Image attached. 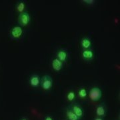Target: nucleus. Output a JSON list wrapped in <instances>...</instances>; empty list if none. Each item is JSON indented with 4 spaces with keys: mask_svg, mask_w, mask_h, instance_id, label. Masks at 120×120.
I'll use <instances>...</instances> for the list:
<instances>
[{
    "mask_svg": "<svg viewBox=\"0 0 120 120\" xmlns=\"http://www.w3.org/2000/svg\"><path fill=\"white\" fill-rule=\"evenodd\" d=\"M56 57L64 63L68 58V53L64 49H60L56 53Z\"/></svg>",
    "mask_w": 120,
    "mask_h": 120,
    "instance_id": "1a4fd4ad",
    "label": "nucleus"
},
{
    "mask_svg": "<svg viewBox=\"0 0 120 120\" xmlns=\"http://www.w3.org/2000/svg\"><path fill=\"white\" fill-rule=\"evenodd\" d=\"M52 67L54 71H60L64 68V63L57 57H55L52 61Z\"/></svg>",
    "mask_w": 120,
    "mask_h": 120,
    "instance_id": "6e6552de",
    "label": "nucleus"
},
{
    "mask_svg": "<svg viewBox=\"0 0 120 120\" xmlns=\"http://www.w3.org/2000/svg\"><path fill=\"white\" fill-rule=\"evenodd\" d=\"M25 8H26V4L23 1H19L16 5V9H17V11L20 13L23 12Z\"/></svg>",
    "mask_w": 120,
    "mask_h": 120,
    "instance_id": "2eb2a0df",
    "label": "nucleus"
},
{
    "mask_svg": "<svg viewBox=\"0 0 120 120\" xmlns=\"http://www.w3.org/2000/svg\"><path fill=\"white\" fill-rule=\"evenodd\" d=\"M65 115H66V117L68 118V120H81V119H79L74 113V112L71 109L70 105H69L68 107L65 108Z\"/></svg>",
    "mask_w": 120,
    "mask_h": 120,
    "instance_id": "9b49d317",
    "label": "nucleus"
},
{
    "mask_svg": "<svg viewBox=\"0 0 120 120\" xmlns=\"http://www.w3.org/2000/svg\"><path fill=\"white\" fill-rule=\"evenodd\" d=\"M19 120H28V118H27V117H22L21 119H19Z\"/></svg>",
    "mask_w": 120,
    "mask_h": 120,
    "instance_id": "6ab92c4d",
    "label": "nucleus"
},
{
    "mask_svg": "<svg viewBox=\"0 0 120 120\" xmlns=\"http://www.w3.org/2000/svg\"><path fill=\"white\" fill-rule=\"evenodd\" d=\"M23 34V30L21 26H14L11 30V35L13 38L18 39L22 36Z\"/></svg>",
    "mask_w": 120,
    "mask_h": 120,
    "instance_id": "9d476101",
    "label": "nucleus"
},
{
    "mask_svg": "<svg viewBox=\"0 0 120 120\" xmlns=\"http://www.w3.org/2000/svg\"><path fill=\"white\" fill-rule=\"evenodd\" d=\"M53 79L49 75H44L41 77L40 86L44 91H49L53 87Z\"/></svg>",
    "mask_w": 120,
    "mask_h": 120,
    "instance_id": "f257e3e1",
    "label": "nucleus"
},
{
    "mask_svg": "<svg viewBox=\"0 0 120 120\" xmlns=\"http://www.w3.org/2000/svg\"><path fill=\"white\" fill-rule=\"evenodd\" d=\"M75 97H76L75 92L73 90H70L68 93L67 94V95H66L67 100L69 102H71V103H73V102L75 101Z\"/></svg>",
    "mask_w": 120,
    "mask_h": 120,
    "instance_id": "ddd939ff",
    "label": "nucleus"
},
{
    "mask_svg": "<svg viewBox=\"0 0 120 120\" xmlns=\"http://www.w3.org/2000/svg\"><path fill=\"white\" fill-rule=\"evenodd\" d=\"M82 57L83 60L86 61H91L94 58V52L91 49H83L82 52Z\"/></svg>",
    "mask_w": 120,
    "mask_h": 120,
    "instance_id": "39448f33",
    "label": "nucleus"
},
{
    "mask_svg": "<svg viewBox=\"0 0 120 120\" xmlns=\"http://www.w3.org/2000/svg\"><path fill=\"white\" fill-rule=\"evenodd\" d=\"M70 107L71 108V109L73 110L74 113L79 118L82 119V117L84 116V110L83 108L80 105V104H79L77 102H73L70 105Z\"/></svg>",
    "mask_w": 120,
    "mask_h": 120,
    "instance_id": "20e7f679",
    "label": "nucleus"
},
{
    "mask_svg": "<svg viewBox=\"0 0 120 120\" xmlns=\"http://www.w3.org/2000/svg\"><path fill=\"white\" fill-rule=\"evenodd\" d=\"M77 95H78V97L81 99H86L87 96V91L85 87H80L79 90H78V92H77Z\"/></svg>",
    "mask_w": 120,
    "mask_h": 120,
    "instance_id": "4468645a",
    "label": "nucleus"
},
{
    "mask_svg": "<svg viewBox=\"0 0 120 120\" xmlns=\"http://www.w3.org/2000/svg\"><path fill=\"white\" fill-rule=\"evenodd\" d=\"M43 120H54L53 117L50 115H47L46 116H45V117L43 118Z\"/></svg>",
    "mask_w": 120,
    "mask_h": 120,
    "instance_id": "f3484780",
    "label": "nucleus"
},
{
    "mask_svg": "<svg viewBox=\"0 0 120 120\" xmlns=\"http://www.w3.org/2000/svg\"><path fill=\"white\" fill-rule=\"evenodd\" d=\"M31 21V17L28 12L23 11V13H19L18 16V22L22 26H26L30 23Z\"/></svg>",
    "mask_w": 120,
    "mask_h": 120,
    "instance_id": "7ed1b4c3",
    "label": "nucleus"
},
{
    "mask_svg": "<svg viewBox=\"0 0 120 120\" xmlns=\"http://www.w3.org/2000/svg\"><path fill=\"white\" fill-rule=\"evenodd\" d=\"M94 120H104V118L103 117H95Z\"/></svg>",
    "mask_w": 120,
    "mask_h": 120,
    "instance_id": "a211bd4d",
    "label": "nucleus"
},
{
    "mask_svg": "<svg viewBox=\"0 0 120 120\" xmlns=\"http://www.w3.org/2000/svg\"><path fill=\"white\" fill-rule=\"evenodd\" d=\"M81 46L83 48V49H91L92 46V42H91V39L90 38L87 37H84L81 39L80 41Z\"/></svg>",
    "mask_w": 120,
    "mask_h": 120,
    "instance_id": "f8f14e48",
    "label": "nucleus"
},
{
    "mask_svg": "<svg viewBox=\"0 0 120 120\" xmlns=\"http://www.w3.org/2000/svg\"><path fill=\"white\" fill-rule=\"evenodd\" d=\"M88 95L92 101L97 102L99 101L102 97V91L98 87H94L90 90Z\"/></svg>",
    "mask_w": 120,
    "mask_h": 120,
    "instance_id": "f03ea898",
    "label": "nucleus"
},
{
    "mask_svg": "<svg viewBox=\"0 0 120 120\" xmlns=\"http://www.w3.org/2000/svg\"><path fill=\"white\" fill-rule=\"evenodd\" d=\"M82 2H84L87 5H94L95 2L94 0H83Z\"/></svg>",
    "mask_w": 120,
    "mask_h": 120,
    "instance_id": "dca6fc26",
    "label": "nucleus"
},
{
    "mask_svg": "<svg viewBox=\"0 0 120 120\" xmlns=\"http://www.w3.org/2000/svg\"><path fill=\"white\" fill-rule=\"evenodd\" d=\"M95 114L98 117H105L107 114V107L104 103H99L95 109Z\"/></svg>",
    "mask_w": 120,
    "mask_h": 120,
    "instance_id": "423d86ee",
    "label": "nucleus"
},
{
    "mask_svg": "<svg viewBox=\"0 0 120 120\" xmlns=\"http://www.w3.org/2000/svg\"><path fill=\"white\" fill-rule=\"evenodd\" d=\"M40 80L41 77L37 74H33L30 76V84L32 87L37 88L40 86Z\"/></svg>",
    "mask_w": 120,
    "mask_h": 120,
    "instance_id": "0eeeda50",
    "label": "nucleus"
}]
</instances>
